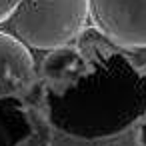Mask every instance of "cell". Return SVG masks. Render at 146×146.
I'll return each instance as SVG.
<instances>
[{"label":"cell","mask_w":146,"mask_h":146,"mask_svg":"<svg viewBox=\"0 0 146 146\" xmlns=\"http://www.w3.org/2000/svg\"><path fill=\"white\" fill-rule=\"evenodd\" d=\"M88 20V0H20L12 30L28 48L54 50L76 38Z\"/></svg>","instance_id":"2"},{"label":"cell","mask_w":146,"mask_h":146,"mask_svg":"<svg viewBox=\"0 0 146 146\" xmlns=\"http://www.w3.org/2000/svg\"><path fill=\"white\" fill-rule=\"evenodd\" d=\"M140 146H146V114L142 116V124H140Z\"/></svg>","instance_id":"8"},{"label":"cell","mask_w":146,"mask_h":146,"mask_svg":"<svg viewBox=\"0 0 146 146\" xmlns=\"http://www.w3.org/2000/svg\"><path fill=\"white\" fill-rule=\"evenodd\" d=\"M50 98V114L64 132L112 136L146 114V76L122 54H110L90 74Z\"/></svg>","instance_id":"1"},{"label":"cell","mask_w":146,"mask_h":146,"mask_svg":"<svg viewBox=\"0 0 146 146\" xmlns=\"http://www.w3.org/2000/svg\"><path fill=\"white\" fill-rule=\"evenodd\" d=\"M88 18L112 44L146 48V0H88Z\"/></svg>","instance_id":"3"},{"label":"cell","mask_w":146,"mask_h":146,"mask_svg":"<svg viewBox=\"0 0 146 146\" xmlns=\"http://www.w3.org/2000/svg\"><path fill=\"white\" fill-rule=\"evenodd\" d=\"M32 136L26 110L14 100H0V146H20Z\"/></svg>","instance_id":"6"},{"label":"cell","mask_w":146,"mask_h":146,"mask_svg":"<svg viewBox=\"0 0 146 146\" xmlns=\"http://www.w3.org/2000/svg\"><path fill=\"white\" fill-rule=\"evenodd\" d=\"M38 78L34 58L14 34L0 30V100L26 94Z\"/></svg>","instance_id":"4"},{"label":"cell","mask_w":146,"mask_h":146,"mask_svg":"<svg viewBox=\"0 0 146 146\" xmlns=\"http://www.w3.org/2000/svg\"><path fill=\"white\" fill-rule=\"evenodd\" d=\"M18 4H20V0H0V24L12 18Z\"/></svg>","instance_id":"7"},{"label":"cell","mask_w":146,"mask_h":146,"mask_svg":"<svg viewBox=\"0 0 146 146\" xmlns=\"http://www.w3.org/2000/svg\"><path fill=\"white\" fill-rule=\"evenodd\" d=\"M90 70L92 66L88 64L84 54L72 46H60V48L50 50L44 56L42 66H40V72L48 82L56 86L64 84V88L76 84L80 78L90 74Z\"/></svg>","instance_id":"5"}]
</instances>
